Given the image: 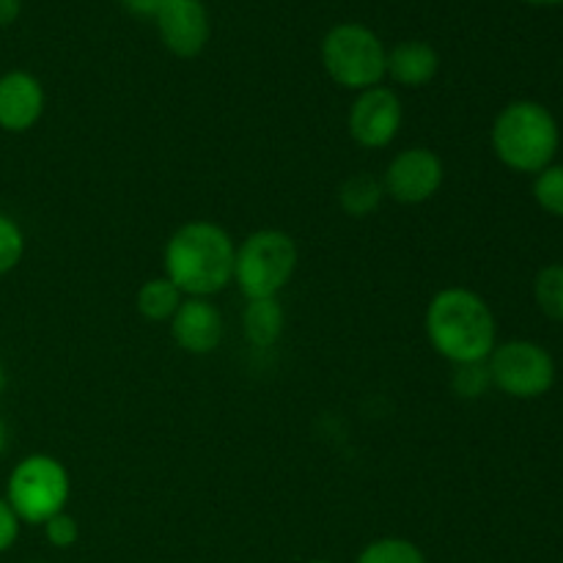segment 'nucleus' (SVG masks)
I'll return each instance as SVG.
<instances>
[{
  "mask_svg": "<svg viewBox=\"0 0 563 563\" xmlns=\"http://www.w3.org/2000/svg\"><path fill=\"white\" fill-rule=\"evenodd\" d=\"M236 245L223 225L190 220L165 242V278L185 297H214L234 284Z\"/></svg>",
  "mask_w": 563,
  "mask_h": 563,
  "instance_id": "nucleus-1",
  "label": "nucleus"
},
{
  "mask_svg": "<svg viewBox=\"0 0 563 563\" xmlns=\"http://www.w3.org/2000/svg\"><path fill=\"white\" fill-rule=\"evenodd\" d=\"M423 330L432 350L451 366L484 363L498 346V324L482 295L465 286L440 289L429 300Z\"/></svg>",
  "mask_w": 563,
  "mask_h": 563,
  "instance_id": "nucleus-2",
  "label": "nucleus"
},
{
  "mask_svg": "<svg viewBox=\"0 0 563 563\" xmlns=\"http://www.w3.org/2000/svg\"><path fill=\"white\" fill-rule=\"evenodd\" d=\"M493 152L517 174H539L553 165L559 154L561 130L555 115L533 99L509 102L493 121Z\"/></svg>",
  "mask_w": 563,
  "mask_h": 563,
  "instance_id": "nucleus-3",
  "label": "nucleus"
},
{
  "mask_svg": "<svg viewBox=\"0 0 563 563\" xmlns=\"http://www.w3.org/2000/svg\"><path fill=\"white\" fill-rule=\"evenodd\" d=\"M300 251L280 229H258L236 247L234 284L247 300H273L295 278Z\"/></svg>",
  "mask_w": 563,
  "mask_h": 563,
  "instance_id": "nucleus-4",
  "label": "nucleus"
},
{
  "mask_svg": "<svg viewBox=\"0 0 563 563\" xmlns=\"http://www.w3.org/2000/svg\"><path fill=\"white\" fill-rule=\"evenodd\" d=\"M383 38L361 22H341L322 38V66L335 86L346 91H366L385 80Z\"/></svg>",
  "mask_w": 563,
  "mask_h": 563,
  "instance_id": "nucleus-5",
  "label": "nucleus"
},
{
  "mask_svg": "<svg viewBox=\"0 0 563 563\" xmlns=\"http://www.w3.org/2000/svg\"><path fill=\"white\" fill-rule=\"evenodd\" d=\"M71 495L69 471L49 454H31L14 465L5 482L9 506L20 522L44 526L49 517L66 511Z\"/></svg>",
  "mask_w": 563,
  "mask_h": 563,
  "instance_id": "nucleus-6",
  "label": "nucleus"
},
{
  "mask_svg": "<svg viewBox=\"0 0 563 563\" xmlns=\"http://www.w3.org/2000/svg\"><path fill=\"white\" fill-rule=\"evenodd\" d=\"M493 388L511 399H539L555 385V361L542 344L526 339L506 341L487 357Z\"/></svg>",
  "mask_w": 563,
  "mask_h": 563,
  "instance_id": "nucleus-7",
  "label": "nucleus"
},
{
  "mask_svg": "<svg viewBox=\"0 0 563 563\" xmlns=\"http://www.w3.org/2000/svg\"><path fill=\"white\" fill-rule=\"evenodd\" d=\"M445 179V165L432 148L410 146L396 154L388 163L383 176L385 196L394 198L405 207H418V203L432 201L440 192Z\"/></svg>",
  "mask_w": 563,
  "mask_h": 563,
  "instance_id": "nucleus-8",
  "label": "nucleus"
},
{
  "mask_svg": "<svg viewBox=\"0 0 563 563\" xmlns=\"http://www.w3.org/2000/svg\"><path fill=\"white\" fill-rule=\"evenodd\" d=\"M401 121H405V110H401L399 93L388 86H374L355 97L346 115V130L357 146L377 152L396 141Z\"/></svg>",
  "mask_w": 563,
  "mask_h": 563,
  "instance_id": "nucleus-9",
  "label": "nucleus"
},
{
  "mask_svg": "<svg viewBox=\"0 0 563 563\" xmlns=\"http://www.w3.org/2000/svg\"><path fill=\"white\" fill-rule=\"evenodd\" d=\"M165 49L176 58H196L209 42V14L201 0H165L154 16Z\"/></svg>",
  "mask_w": 563,
  "mask_h": 563,
  "instance_id": "nucleus-10",
  "label": "nucleus"
},
{
  "mask_svg": "<svg viewBox=\"0 0 563 563\" xmlns=\"http://www.w3.org/2000/svg\"><path fill=\"white\" fill-rule=\"evenodd\" d=\"M170 335L187 355H209L223 341V313L207 297H185L170 319Z\"/></svg>",
  "mask_w": 563,
  "mask_h": 563,
  "instance_id": "nucleus-11",
  "label": "nucleus"
},
{
  "mask_svg": "<svg viewBox=\"0 0 563 563\" xmlns=\"http://www.w3.org/2000/svg\"><path fill=\"white\" fill-rule=\"evenodd\" d=\"M44 88L38 77L25 69L0 75V130L20 135L33 130L44 115Z\"/></svg>",
  "mask_w": 563,
  "mask_h": 563,
  "instance_id": "nucleus-12",
  "label": "nucleus"
},
{
  "mask_svg": "<svg viewBox=\"0 0 563 563\" xmlns=\"http://www.w3.org/2000/svg\"><path fill=\"white\" fill-rule=\"evenodd\" d=\"M440 69V55L432 44L418 42V38H407L396 47L388 49L385 58V77L405 88H421L434 80Z\"/></svg>",
  "mask_w": 563,
  "mask_h": 563,
  "instance_id": "nucleus-13",
  "label": "nucleus"
},
{
  "mask_svg": "<svg viewBox=\"0 0 563 563\" xmlns=\"http://www.w3.org/2000/svg\"><path fill=\"white\" fill-rule=\"evenodd\" d=\"M284 308L278 297L273 300H247L245 313H242V333L245 341L256 350H269L275 341L284 335Z\"/></svg>",
  "mask_w": 563,
  "mask_h": 563,
  "instance_id": "nucleus-14",
  "label": "nucleus"
},
{
  "mask_svg": "<svg viewBox=\"0 0 563 563\" xmlns=\"http://www.w3.org/2000/svg\"><path fill=\"white\" fill-rule=\"evenodd\" d=\"M385 198V185L383 179L372 174H352L350 179L341 181L339 187V207L344 209L350 218H368L379 209Z\"/></svg>",
  "mask_w": 563,
  "mask_h": 563,
  "instance_id": "nucleus-15",
  "label": "nucleus"
},
{
  "mask_svg": "<svg viewBox=\"0 0 563 563\" xmlns=\"http://www.w3.org/2000/svg\"><path fill=\"white\" fill-rule=\"evenodd\" d=\"M181 300H185V295H181V291L163 275V278L146 280V284L137 289L135 306L137 313H141L143 319H148V322H170L174 313L179 311Z\"/></svg>",
  "mask_w": 563,
  "mask_h": 563,
  "instance_id": "nucleus-16",
  "label": "nucleus"
},
{
  "mask_svg": "<svg viewBox=\"0 0 563 563\" xmlns=\"http://www.w3.org/2000/svg\"><path fill=\"white\" fill-rule=\"evenodd\" d=\"M355 563H429L418 544L401 537H385L361 550Z\"/></svg>",
  "mask_w": 563,
  "mask_h": 563,
  "instance_id": "nucleus-17",
  "label": "nucleus"
},
{
  "mask_svg": "<svg viewBox=\"0 0 563 563\" xmlns=\"http://www.w3.org/2000/svg\"><path fill=\"white\" fill-rule=\"evenodd\" d=\"M539 311L553 322H563V264H548L533 280Z\"/></svg>",
  "mask_w": 563,
  "mask_h": 563,
  "instance_id": "nucleus-18",
  "label": "nucleus"
},
{
  "mask_svg": "<svg viewBox=\"0 0 563 563\" xmlns=\"http://www.w3.org/2000/svg\"><path fill=\"white\" fill-rule=\"evenodd\" d=\"M533 198L553 218H563V163L548 165L533 179Z\"/></svg>",
  "mask_w": 563,
  "mask_h": 563,
  "instance_id": "nucleus-19",
  "label": "nucleus"
},
{
  "mask_svg": "<svg viewBox=\"0 0 563 563\" xmlns=\"http://www.w3.org/2000/svg\"><path fill=\"white\" fill-rule=\"evenodd\" d=\"M451 388H454V394L460 396V399H482V396L493 388V377H489L487 361L454 366Z\"/></svg>",
  "mask_w": 563,
  "mask_h": 563,
  "instance_id": "nucleus-20",
  "label": "nucleus"
},
{
  "mask_svg": "<svg viewBox=\"0 0 563 563\" xmlns=\"http://www.w3.org/2000/svg\"><path fill=\"white\" fill-rule=\"evenodd\" d=\"M22 256H25V234L14 218L0 212V278L16 269Z\"/></svg>",
  "mask_w": 563,
  "mask_h": 563,
  "instance_id": "nucleus-21",
  "label": "nucleus"
},
{
  "mask_svg": "<svg viewBox=\"0 0 563 563\" xmlns=\"http://www.w3.org/2000/svg\"><path fill=\"white\" fill-rule=\"evenodd\" d=\"M44 537H47V542L53 544V548L69 550L71 544H77V539H80V526H77V520L69 511H60V515L49 517V520L44 522Z\"/></svg>",
  "mask_w": 563,
  "mask_h": 563,
  "instance_id": "nucleus-22",
  "label": "nucleus"
},
{
  "mask_svg": "<svg viewBox=\"0 0 563 563\" xmlns=\"http://www.w3.org/2000/svg\"><path fill=\"white\" fill-rule=\"evenodd\" d=\"M20 517L14 515V509L9 506V500L0 495V555L9 553L14 548L16 537H20Z\"/></svg>",
  "mask_w": 563,
  "mask_h": 563,
  "instance_id": "nucleus-23",
  "label": "nucleus"
},
{
  "mask_svg": "<svg viewBox=\"0 0 563 563\" xmlns=\"http://www.w3.org/2000/svg\"><path fill=\"white\" fill-rule=\"evenodd\" d=\"M163 3H165V0H121V5H124L130 14L152 16V20L157 16V11L163 9Z\"/></svg>",
  "mask_w": 563,
  "mask_h": 563,
  "instance_id": "nucleus-24",
  "label": "nucleus"
},
{
  "mask_svg": "<svg viewBox=\"0 0 563 563\" xmlns=\"http://www.w3.org/2000/svg\"><path fill=\"white\" fill-rule=\"evenodd\" d=\"M22 0H0V27L11 25L20 16Z\"/></svg>",
  "mask_w": 563,
  "mask_h": 563,
  "instance_id": "nucleus-25",
  "label": "nucleus"
},
{
  "mask_svg": "<svg viewBox=\"0 0 563 563\" xmlns=\"http://www.w3.org/2000/svg\"><path fill=\"white\" fill-rule=\"evenodd\" d=\"M5 449H9V429H5V421L0 418V456L5 454Z\"/></svg>",
  "mask_w": 563,
  "mask_h": 563,
  "instance_id": "nucleus-26",
  "label": "nucleus"
},
{
  "mask_svg": "<svg viewBox=\"0 0 563 563\" xmlns=\"http://www.w3.org/2000/svg\"><path fill=\"white\" fill-rule=\"evenodd\" d=\"M526 3H531V5H561L563 0H526Z\"/></svg>",
  "mask_w": 563,
  "mask_h": 563,
  "instance_id": "nucleus-27",
  "label": "nucleus"
},
{
  "mask_svg": "<svg viewBox=\"0 0 563 563\" xmlns=\"http://www.w3.org/2000/svg\"><path fill=\"white\" fill-rule=\"evenodd\" d=\"M5 383H9V379H5V368L0 366V394H3V390H5Z\"/></svg>",
  "mask_w": 563,
  "mask_h": 563,
  "instance_id": "nucleus-28",
  "label": "nucleus"
},
{
  "mask_svg": "<svg viewBox=\"0 0 563 563\" xmlns=\"http://www.w3.org/2000/svg\"><path fill=\"white\" fill-rule=\"evenodd\" d=\"M308 563H335V561H328V559H317V561H308Z\"/></svg>",
  "mask_w": 563,
  "mask_h": 563,
  "instance_id": "nucleus-29",
  "label": "nucleus"
}]
</instances>
